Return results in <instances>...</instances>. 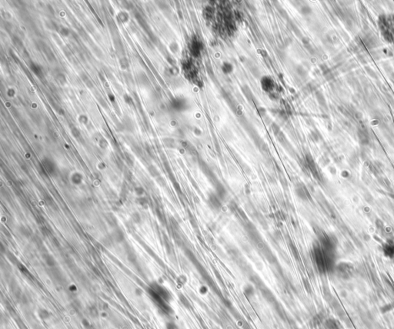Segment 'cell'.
Listing matches in <instances>:
<instances>
[{"instance_id":"5b68a950","label":"cell","mask_w":394,"mask_h":329,"mask_svg":"<svg viewBox=\"0 0 394 329\" xmlns=\"http://www.w3.org/2000/svg\"><path fill=\"white\" fill-rule=\"evenodd\" d=\"M327 325H328L329 328H330V329H337V328H338V325H337V323L335 321H334V320H329L328 322H327Z\"/></svg>"},{"instance_id":"ba28073f","label":"cell","mask_w":394,"mask_h":329,"mask_svg":"<svg viewBox=\"0 0 394 329\" xmlns=\"http://www.w3.org/2000/svg\"><path fill=\"white\" fill-rule=\"evenodd\" d=\"M61 33H62V35L66 36V35H68V30H66V29H62Z\"/></svg>"},{"instance_id":"52a82bcc","label":"cell","mask_w":394,"mask_h":329,"mask_svg":"<svg viewBox=\"0 0 394 329\" xmlns=\"http://www.w3.org/2000/svg\"><path fill=\"white\" fill-rule=\"evenodd\" d=\"M120 65H121V66H122V68H123V69H125V68H127L128 66H129V63H128L127 59H125V58H124V59H122L120 60Z\"/></svg>"},{"instance_id":"3957f363","label":"cell","mask_w":394,"mask_h":329,"mask_svg":"<svg viewBox=\"0 0 394 329\" xmlns=\"http://www.w3.org/2000/svg\"><path fill=\"white\" fill-rule=\"evenodd\" d=\"M384 252L387 256L393 257L394 256V246L387 245L384 248Z\"/></svg>"},{"instance_id":"8992f818","label":"cell","mask_w":394,"mask_h":329,"mask_svg":"<svg viewBox=\"0 0 394 329\" xmlns=\"http://www.w3.org/2000/svg\"><path fill=\"white\" fill-rule=\"evenodd\" d=\"M56 78H57L58 81L60 82L61 85H65V84L66 83V82H67V81H66V77H65V75H63V74H62V73H60V74H59V75H57V76H56Z\"/></svg>"},{"instance_id":"6da1fadb","label":"cell","mask_w":394,"mask_h":329,"mask_svg":"<svg viewBox=\"0 0 394 329\" xmlns=\"http://www.w3.org/2000/svg\"><path fill=\"white\" fill-rule=\"evenodd\" d=\"M337 271L340 275L343 278H347L352 275L353 268L350 265L347 263H342L337 268Z\"/></svg>"},{"instance_id":"277c9868","label":"cell","mask_w":394,"mask_h":329,"mask_svg":"<svg viewBox=\"0 0 394 329\" xmlns=\"http://www.w3.org/2000/svg\"><path fill=\"white\" fill-rule=\"evenodd\" d=\"M30 68L32 69V71L34 73H36V75H39L41 73L40 68H39V66H37V65L32 63V64L30 65Z\"/></svg>"},{"instance_id":"7a4b0ae2","label":"cell","mask_w":394,"mask_h":329,"mask_svg":"<svg viewBox=\"0 0 394 329\" xmlns=\"http://www.w3.org/2000/svg\"><path fill=\"white\" fill-rule=\"evenodd\" d=\"M210 201L212 203V205H213V207L215 208H219L220 205V202L219 200L218 197H216V195H212L210 196Z\"/></svg>"}]
</instances>
